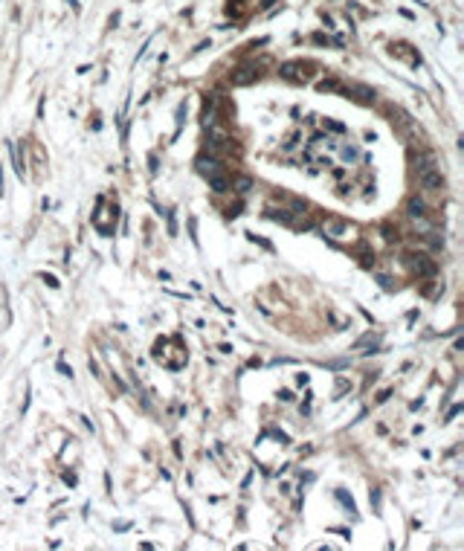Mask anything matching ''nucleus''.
<instances>
[{
	"mask_svg": "<svg viewBox=\"0 0 464 551\" xmlns=\"http://www.w3.org/2000/svg\"><path fill=\"white\" fill-rule=\"evenodd\" d=\"M290 209H293V215H305V201H290Z\"/></svg>",
	"mask_w": 464,
	"mask_h": 551,
	"instance_id": "nucleus-24",
	"label": "nucleus"
},
{
	"mask_svg": "<svg viewBox=\"0 0 464 551\" xmlns=\"http://www.w3.org/2000/svg\"><path fill=\"white\" fill-rule=\"evenodd\" d=\"M6 148H9V157H12V168H15V174L23 180V174H26V166H23V151H20V145L17 142H6Z\"/></svg>",
	"mask_w": 464,
	"mask_h": 551,
	"instance_id": "nucleus-7",
	"label": "nucleus"
},
{
	"mask_svg": "<svg viewBox=\"0 0 464 551\" xmlns=\"http://www.w3.org/2000/svg\"><path fill=\"white\" fill-rule=\"evenodd\" d=\"M148 168H151V174H157V154H148Z\"/></svg>",
	"mask_w": 464,
	"mask_h": 551,
	"instance_id": "nucleus-31",
	"label": "nucleus"
},
{
	"mask_svg": "<svg viewBox=\"0 0 464 551\" xmlns=\"http://www.w3.org/2000/svg\"><path fill=\"white\" fill-rule=\"evenodd\" d=\"M377 282H380L383 290H392V279H389V276H377Z\"/></svg>",
	"mask_w": 464,
	"mask_h": 551,
	"instance_id": "nucleus-30",
	"label": "nucleus"
},
{
	"mask_svg": "<svg viewBox=\"0 0 464 551\" xmlns=\"http://www.w3.org/2000/svg\"><path fill=\"white\" fill-rule=\"evenodd\" d=\"M325 125H328L331 131H337V134H343V131H346V125H340V122H331V119H325Z\"/></svg>",
	"mask_w": 464,
	"mask_h": 551,
	"instance_id": "nucleus-29",
	"label": "nucleus"
},
{
	"mask_svg": "<svg viewBox=\"0 0 464 551\" xmlns=\"http://www.w3.org/2000/svg\"><path fill=\"white\" fill-rule=\"evenodd\" d=\"M343 157L351 163V160H357V157H360V151L354 148V145H346V148H343Z\"/></svg>",
	"mask_w": 464,
	"mask_h": 551,
	"instance_id": "nucleus-22",
	"label": "nucleus"
},
{
	"mask_svg": "<svg viewBox=\"0 0 464 551\" xmlns=\"http://www.w3.org/2000/svg\"><path fill=\"white\" fill-rule=\"evenodd\" d=\"M328 317H331V322H334V325H337V328H340V331H343V328H348V322H346V319H340V317H337V314H334V311H331V314H328Z\"/></svg>",
	"mask_w": 464,
	"mask_h": 551,
	"instance_id": "nucleus-27",
	"label": "nucleus"
},
{
	"mask_svg": "<svg viewBox=\"0 0 464 551\" xmlns=\"http://www.w3.org/2000/svg\"><path fill=\"white\" fill-rule=\"evenodd\" d=\"M316 90H322V93H325V90H340V93H343V84L337 82V79H325V82L316 84Z\"/></svg>",
	"mask_w": 464,
	"mask_h": 551,
	"instance_id": "nucleus-17",
	"label": "nucleus"
},
{
	"mask_svg": "<svg viewBox=\"0 0 464 551\" xmlns=\"http://www.w3.org/2000/svg\"><path fill=\"white\" fill-rule=\"evenodd\" d=\"M368 502L374 505V514H380V490L374 487V490H368Z\"/></svg>",
	"mask_w": 464,
	"mask_h": 551,
	"instance_id": "nucleus-21",
	"label": "nucleus"
},
{
	"mask_svg": "<svg viewBox=\"0 0 464 551\" xmlns=\"http://www.w3.org/2000/svg\"><path fill=\"white\" fill-rule=\"evenodd\" d=\"M279 401H284V403H287V401H293V395H290L287 389H282V392H279Z\"/></svg>",
	"mask_w": 464,
	"mask_h": 551,
	"instance_id": "nucleus-35",
	"label": "nucleus"
},
{
	"mask_svg": "<svg viewBox=\"0 0 464 551\" xmlns=\"http://www.w3.org/2000/svg\"><path fill=\"white\" fill-rule=\"evenodd\" d=\"M166 215V223H168V235H177V218H174V209H163Z\"/></svg>",
	"mask_w": 464,
	"mask_h": 551,
	"instance_id": "nucleus-18",
	"label": "nucleus"
},
{
	"mask_svg": "<svg viewBox=\"0 0 464 551\" xmlns=\"http://www.w3.org/2000/svg\"><path fill=\"white\" fill-rule=\"evenodd\" d=\"M279 76H282L284 82H293V84H305V73H302V64L296 61H287L279 67Z\"/></svg>",
	"mask_w": 464,
	"mask_h": 551,
	"instance_id": "nucleus-5",
	"label": "nucleus"
},
{
	"mask_svg": "<svg viewBox=\"0 0 464 551\" xmlns=\"http://www.w3.org/2000/svg\"><path fill=\"white\" fill-rule=\"evenodd\" d=\"M406 215H409V218H424V215H427V203L421 201L418 195H412V198L406 201Z\"/></svg>",
	"mask_w": 464,
	"mask_h": 551,
	"instance_id": "nucleus-11",
	"label": "nucleus"
},
{
	"mask_svg": "<svg viewBox=\"0 0 464 551\" xmlns=\"http://www.w3.org/2000/svg\"><path fill=\"white\" fill-rule=\"evenodd\" d=\"M255 82V73L252 70H238L235 76H232V84L235 87H247V84H252Z\"/></svg>",
	"mask_w": 464,
	"mask_h": 551,
	"instance_id": "nucleus-15",
	"label": "nucleus"
},
{
	"mask_svg": "<svg viewBox=\"0 0 464 551\" xmlns=\"http://www.w3.org/2000/svg\"><path fill=\"white\" fill-rule=\"evenodd\" d=\"M308 380H311V377H308L305 371H302V374H296V383H299V386H308Z\"/></svg>",
	"mask_w": 464,
	"mask_h": 551,
	"instance_id": "nucleus-37",
	"label": "nucleus"
},
{
	"mask_svg": "<svg viewBox=\"0 0 464 551\" xmlns=\"http://www.w3.org/2000/svg\"><path fill=\"white\" fill-rule=\"evenodd\" d=\"M241 215V203H238V206H230V209H227V218H238Z\"/></svg>",
	"mask_w": 464,
	"mask_h": 551,
	"instance_id": "nucleus-32",
	"label": "nucleus"
},
{
	"mask_svg": "<svg viewBox=\"0 0 464 551\" xmlns=\"http://www.w3.org/2000/svg\"><path fill=\"white\" fill-rule=\"evenodd\" d=\"M351 232V223L346 220H325V226H322V238H343V235Z\"/></svg>",
	"mask_w": 464,
	"mask_h": 551,
	"instance_id": "nucleus-6",
	"label": "nucleus"
},
{
	"mask_svg": "<svg viewBox=\"0 0 464 551\" xmlns=\"http://www.w3.org/2000/svg\"><path fill=\"white\" fill-rule=\"evenodd\" d=\"M267 218H270V220H279V223H284V226H293V223H296V215L287 212V209H267Z\"/></svg>",
	"mask_w": 464,
	"mask_h": 551,
	"instance_id": "nucleus-12",
	"label": "nucleus"
},
{
	"mask_svg": "<svg viewBox=\"0 0 464 551\" xmlns=\"http://www.w3.org/2000/svg\"><path fill=\"white\" fill-rule=\"evenodd\" d=\"M334 496H337V502L346 508L351 517L357 519V505H354V499H351V493H346V490H334Z\"/></svg>",
	"mask_w": 464,
	"mask_h": 551,
	"instance_id": "nucleus-14",
	"label": "nucleus"
},
{
	"mask_svg": "<svg viewBox=\"0 0 464 551\" xmlns=\"http://www.w3.org/2000/svg\"><path fill=\"white\" fill-rule=\"evenodd\" d=\"M189 238H192V244H195V247H200V241H198V220H195V218H189Z\"/></svg>",
	"mask_w": 464,
	"mask_h": 551,
	"instance_id": "nucleus-19",
	"label": "nucleus"
},
{
	"mask_svg": "<svg viewBox=\"0 0 464 551\" xmlns=\"http://www.w3.org/2000/svg\"><path fill=\"white\" fill-rule=\"evenodd\" d=\"M64 482L70 484V487H76V482H79V479H76V476H73V473H64Z\"/></svg>",
	"mask_w": 464,
	"mask_h": 551,
	"instance_id": "nucleus-38",
	"label": "nucleus"
},
{
	"mask_svg": "<svg viewBox=\"0 0 464 551\" xmlns=\"http://www.w3.org/2000/svg\"><path fill=\"white\" fill-rule=\"evenodd\" d=\"M459 412H462V403H456V406H453V409H450V412H447V421H450V418H456V415H459Z\"/></svg>",
	"mask_w": 464,
	"mask_h": 551,
	"instance_id": "nucleus-36",
	"label": "nucleus"
},
{
	"mask_svg": "<svg viewBox=\"0 0 464 551\" xmlns=\"http://www.w3.org/2000/svg\"><path fill=\"white\" fill-rule=\"evenodd\" d=\"M186 110H189V105L186 102H180L177 105V113H174V134H171V142L180 136V131H183V122H186Z\"/></svg>",
	"mask_w": 464,
	"mask_h": 551,
	"instance_id": "nucleus-13",
	"label": "nucleus"
},
{
	"mask_svg": "<svg viewBox=\"0 0 464 551\" xmlns=\"http://www.w3.org/2000/svg\"><path fill=\"white\" fill-rule=\"evenodd\" d=\"M58 371H61L64 377H73V368H67V363L61 360V357H58Z\"/></svg>",
	"mask_w": 464,
	"mask_h": 551,
	"instance_id": "nucleus-28",
	"label": "nucleus"
},
{
	"mask_svg": "<svg viewBox=\"0 0 464 551\" xmlns=\"http://www.w3.org/2000/svg\"><path fill=\"white\" fill-rule=\"evenodd\" d=\"M357 255H360V264H363V267H371V264H374V252L368 250L365 244H360V252H357Z\"/></svg>",
	"mask_w": 464,
	"mask_h": 551,
	"instance_id": "nucleus-16",
	"label": "nucleus"
},
{
	"mask_svg": "<svg viewBox=\"0 0 464 551\" xmlns=\"http://www.w3.org/2000/svg\"><path fill=\"white\" fill-rule=\"evenodd\" d=\"M238 192H241V195L252 192V180H249V177H241V180H238Z\"/></svg>",
	"mask_w": 464,
	"mask_h": 551,
	"instance_id": "nucleus-23",
	"label": "nucleus"
},
{
	"mask_svg": "<svg viewBox=\"0 0 464 551\" xmlns=\"http://www.w3.org/2000/svg\"><path fill=\"white\" fill-rule=\"evenodd\" d=\"M415 171L421 174V171H427V168H435L438 166V160H435V154L432 151H421V154H415Z\"/></svg>",
	"mask_w": 464,
	"mask_h": 551,
	"instance_id": "nucleus-10",
	"label": "nucleus"
},
{
	"mask_svg": "<svg viewBox=\"0 0 464 551\" xmlns=\"http://www.w3.org/2000/svg\"><path fill=\"white\" fill-rule=\"evenodd\" d=\"M334 534H343L346 540H351V528H331Z\"/></svg>",
	"mask_w": 464,
	"mask_h": 551,
	"instance_id": "nucleus-34",
	"label": "nucleus"
},
{
	"mask_svg": "<svg viewBox=\"0 0 464 551\" xmlns=\"http://www.w3.org/2000/svg\"><path fill=\"white\" fill-rule=\"evenodd\" d=\"M195 168H198L203 177H209V174L221 171V160H218L215 154H200L198 160H195Z\"/></svg>",
	"mask_w": 464,
	"mask_h": 551,
	"instance_id": "nucleus-4",
	"label": "nucleus"
},
{
	"mask_svg": "<svg viewBox=\"0 0 464 551\" xmlns=\"http://www.w3.org/2000/svg\"><path fill=\"white\" fill-rule=\"evenodd\" d=\"M343 93H346V96H351V93H354V99L363 102V105H371V102H374V90H371V87H365V84H351V87H343Z\"/></svg>",
	"mask_w": 464,
	"mask_h": 551,
	"instance_id": "nucleus-8",
	"label": "nucleus"
},
{
	"mask_svg": "<svg viewBox=\"0 0 464 551\" xmlns=\"http://www.w3.org/2000/svg\"><path fill=\"white\" fill-rule=\"evenodd\" d=\"M41 279H44V282L50 284L52 290H58V287H61V282H58V279H55V276H47V273H41Z\"/></svg>",
	"mask_w": 464,
	"mask_h": 551,
	"instance_id": "nucleus-26",
	"label": "nucleus"
},
{
	"mask_svg": "<svg viewBox=\"0 0 464 551\" xmlns=\"http://www.w3.org/2000/svg\"><path fill=\"white\" fill-rule=\"evenodd\" d=\"M215 110H218V93H206V96H203V110H200V125H203V128H212Z\"/></svg>",
	"mask_w": 464,
	"mask_h": 551,
	"instance_id": "nucleus-3",
	"label": "nucleus"
},
{
	"mask_svg": "<svg viewBox=\"0 0 464 551\" xmlns=\"http://www.w3.org/2000/svg\"><path fill=\"white\" fill-rule=\"evenodd\" d=\"M79 421H82V424H84V430H90V433H96V427H93V421H90V418H84V415H82V418H79Z\"/></svg>",
	"mask_w": 464,
	"mask_h": 551,
	"instance_id": "nucleus-33",
	"label": "nucleus"
},
{
	"mask_svg": "<svg viewBox=\"0 0 464 551\" xmlns=\"http://www.w3.org/2000/svg\"><path fill=\"white\" fill-rule=\"evenodd\" d=\"M406 261H409V267H412L418 276H435V273H438V264L432 261L430 255L415 252V255H406Z\"/></svg>",
	"mask_w": 464,
	"mask_h": 551,
	"instance_id": "nucleus-1",
	"label": "nucleus"
},
{
	"mask_svg": "<svg viewBox=\"0 0 464 551\" xmlns=\"http://www.w3.org/2000/svg\"><path fill=\"white\" fill-rule=\"evenodd\" d=\"M247 238H249V241H255V244H261V247H264V250H273V244H270V241H264V238H258V235H252V232H247Z\"/></svg>",
	"mask_w": 464,
	"mask_h": 551,
	"instance_id": "nucleus-25",
	"label": "nucleus"
},
{
	"mask_svg": "<svg viewBox=\"0 0 464 551\" xmlns=\"http://www.w3.org/2000/svg\"><path fill=\"white\" fill-rule=\"evenodd\" d=\"M206 180H209V189H212V192H218V195H224V192H230V189H232L230 177H227L224 171H215V174H209Z\"/></svg>",
	"mask_w": 464,
	"mask_h": 551,
	"instance_id": "nucleus-9",
	"label": "nucleus"
},
{
	"mask_svg": "<svg viewBox=\"0 0 464 551\" xmlns=\"http://www.w3.org/2000/svg\"><path fill=\"white\" fill-rule=\"evenodd\" d=\"M418 180H421L424 189H430V192H441V189H444V174H441V168H438V166L421 171V174H418Z\"/></svg>",
	"mask_w": 464,
	"mask_h": 551,
	"instance_id": "nucleus-2",
	"label": "nucleus"
},
{
	"mask_svg": "<svg viewBox=\"0 0 464 551\" xmlns=\"http://www.w3.org/2000/svg\"><path fill=\"white\" fill-rule=\"evenodd\" d=\"M380 232H383V238H386V241H398V229H395V226H389V223H383Z\"/></svg>",
	"mask_w": 464,
	"mask_h": 551,
	"instance_id": "nucleus-20",
	"label": "nucleus"
}]
</instances>
